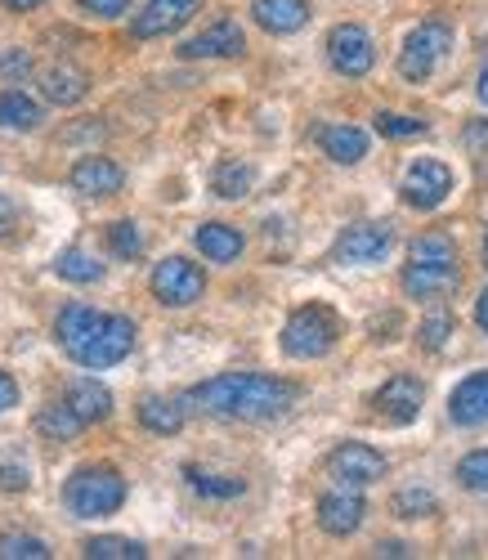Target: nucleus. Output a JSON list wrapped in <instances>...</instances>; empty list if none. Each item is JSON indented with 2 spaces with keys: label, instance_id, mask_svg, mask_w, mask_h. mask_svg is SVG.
<instances>
[{
  "label": "nucleus",
  "instance_id": "20e7f679",
  "mask_svg": "<svg viewBox=\"0 0 488 560\" xmlns=\"http://www.w3.org/2000/svg\"><path fill=\"white\" fill-rule=\"evenodd\" d=\"M63 502L77 521H100V516H113L126 502V480L117 466H81L72 471V480L63 485Z\"/></svg>",
  "mask_w": 488,
  "mask_h": 560
},
{
  "label": "nucleus",
  "instance_id": "f03ea898",
  "mask_svg": "<svg viewBox=\"0 0 488 560\" xmlns=\"http://www.w3.org/2000/svg\"><path fill=\"white\" fill-rule=\"evenodd\" d=\"M55 341L81 368H113L135 350V323L126 314H100L90 305H63L55 318Z\"/></svg>",
  "mask_w": 488,
  "mask_h": 560
},
{
  "label": "nucleus",
  "instance_id": "b1692460",
  "mask_svg": "<svg viewBox=\"0 0 488 560\" xmlns=\"http://www.w3.org/2000/svg\"><path fill=\"white\" fill-rule=\"evenodd\" d=\"M45 121L40 104L23 90H0V126L5 130H36Z\"/></svg>",
  "mask_w": 488,
  "mask_h": 560
},
{
  "label": "nucleus",
  "instance_id": "412c9836",
  "mask_svg": "<svg viewBox=\"0 0 488 560\" xmlns=\"http://www.w3.org/2000/svg\"><path fill=\"white\" fill-rule=\"evenodd\" d=\"M139 427H149L153 435H175L188 417V399H175V395H149L139 399Z\"/></svg>",
  "mask_w": 488,
  "mask_h": 560
},
{
  "label": "nucleus",
  "instance_id": "cd10ccee",
  "mask_svg": "<svg viewBox=\"0 0 488 560\" xmlns=\"http://www.w3.org/2000/svg\"><path fill=\"white\" fill-rule=\"evenodd\" d=\"M55 273L68 278V283H100V278H104V265L94 260L90 252L72 247V252H63V256L55 260Z\"/></svg>",
  "mask_w": 488,
  "mask_h": 560
},
{
  "label": "nucleus",
  "instance_id": "7ed1b4c3",
  "mask_svg": "<svg viewBox=\"0 0 488 560\" xmlns=\"http://www.w3.org/2000/svg\"><path fill=\"white\" fill-rule=\"evenodd\" d=\"M453 288H457V243L439 229L413 238L408 265H404V292L413 301H434Z\"/></svg>",
  "mask_w": 488,
  "mask_h": 560
},
{
  "label": "nucleus",
  "instance_id": "bb28decb",
  "mask_svg": "<svg viewBox=\"0 0 488 560\" xmlns=\"http://www.w3.org/2000/svg\"><path fill=\"white\" fill-rule=\"evenodd\" d=\"M252 179H256V171L247 166V162H237V158H229V162H220L216 166V175H211V184H216V194L220 198H242V194H247L252 189Z\"/></svg>",
  "mask_w": 488,
  "mask_h": 560
},
{
  "label": "nucleus",
  "instance_id": "c85d7f7f",
  "mask_svg": "<svg viewBox=\"0 0 488 560\" xmlns=\"http://www.w3.org/2000/svg\"><path fill=\"white\" fill-rule=\"evenodd\" d=\"M188 485L198 489V493H207V498H237V493H247V480H233V476H207V471H198V466H188Z\"/></svg>",
  "mask_w": 488,
  "mask_h": 560
},
{
  "label": "nucleus",
  "instance_id": "4be33fe9",
  "mask_svg": "<svg viewBox=\"0 0 488 560\" xmlns=\"http://www.w3.org/2000/svg\"><path fill=\"white\" fill-rule=\"evenodd\" d=\"M68 404L77 408V417H81L85 427L104 422V417L113 412V395H108V386H104V382H94V377H77V382L68 386Z\"/></svg>",
  "mask_w": 488,
  "mask_h": 560
},
{
  "label": "nucleus",
  "instance_id": "6ab92c4d",
  "mask_svg": "<svg viewBox=\"0 0 488 560\" xmlns=\"http://www.w3.org/2000/svg\"><path fill=\"white\" fill-rule=\"evenodd\" d=\"M85 90H90V77L81 68H72V63H50V68L40 72V95L50 100V104H59V108L81 104Z\"/></svg>",
  "mask_w": 488,
  "mask_h": 560
},
{
  "label": "nucleus",
  "instance_id": "4c0bfd02",
  "mask_svg": "<svg viewBox=\"0 0 488 560\" xmlns=\"http://www.w3.org/2000/svg\"><path fill=\"white\" fill-rule=\"evenodd\" d=\"M0 489H5V493L27 489V471H23V466H0Z\"/></svg>",
  "mask_w": 488,
  "mask_h": 560
},
{
  "label": "nucleus",
  "instance_id": "473e14b6",
  "mask_svg": "<svg viewBox=\"0 0 488 560\" xmlns=\"http://www.w3.org/2000/svg\"><path fill=\"white\" fill-rule=\"evenodd\" d=\"M457 485L470 493H488V448H475L457 462Z\"/></svg>",
  "mask_w": 488,
  "mask_h": 560
},
{
  "label": "nucleus",
  "instance_id": "37998d69",
  "mask_svg": "<svg viewBox=\"0 0 488 560\" xmlns=\"http://www.w3.org/2000/svg\"><path fill=\"white\" fill-rule=\"evenodd\" d=\"M475 95L488 104V63H484V72H479V81H475Z\"/></svg>",
  "mask_w": 488,
  "mask_h": 560
},
{
  "label": "nucleus",
  "instance_id": "7c9ffc66",
  "mask_svg": "<svg viewBox=\"0 0 488 560\" xmlns=\"http://www.w3.org/2000/svg\"><path fill=\"white\" fill-rule=\"evenodd\" d=\"M0 560H50V547L32 534H0Z\"/></svg>",
  "mask_w": 488,
  "mask_h": 560
},
{
  "label": "nucleus",
  "instance_id": "2eb2a0df",
  "mask_svg": "<svg viewBox=\"0 0 488 560\" xmlns=\"http://www.w3.org/2000/svg\"><path fill=\"white\" fill-rule=\"evenodd\" d=\"M242 50H247V36H242V27L233 19H220L211 23L202 36H193L184 40V59H237Z\"/></svg>",
  "mask_w": 488,
  "mask_h": 560
},
{
  "label": "nucleus",
  "instance_id": "f3484780",
  "mask_svg": "<svg viewBox=\"0 0 488 560\" xmlns=\"http://www.w3.org/2000/svg\"><path fill=\"white\" fill-rule=\"evenodd\" d=\"M252 19L269 36H291L310 23V0H252Z\"/></svg>",
  "mask_w": 488,
  "mask_h": 560
},
{
  "label": "nucleus",
  "instance_id": "c756f323",
  "mask_svg": "<svg viewBox=\"0 0 488 560\" xmlns=\"http://www.w3.org/2000/svg\"><path fill=\"white\" fill-rule=\"evenodd\" d=\"M434 493L430 489H421V485H408V489H399L395 493V511L404 521H426V516H434Z\"/></svg>",
  "mask_w": 488,
  "mask_h": 560
},
{
  "label": "nucleus",
  "instance_id": "ea45409f",
  "mask_svg": "<svg viewBox=\"0 0 488 560\" xmlns=\"http://www.w3.org/2000/svg\"><path fill=\"white\" fill-rule=\"evenodd\" d=\"M14 220H19V211H14V202H10L5 194H0V238H5V233L14 229Z\"/></svg>",
  "mask_w": 488,
  "mask_h": 560
},
{
  "label": "nucleus",
  "instance_id": "aec40b11",
  "mask_svg": "<svg viewBox=\"0 0 488 560\" xmlns=\"http://www.w3.org/2000/svg\"><path fill=\"white\" fill-rule=\"evenodd\" d=\"M318 144L332 162L340 166H355L368 158V135L359 126H346V121H332V126H318Z\"/></svg>",
  "mask_w": 488,
  "mask_h": 560
},
{
  "label": "nucleus",
  "instance_id": "79ce46f5",
  "mask_svg": "<svg viewBox=\"0 0 488 560\" xmlns=\"http://www.w3.org/2000/svg\"><path fill=\"white\" fill-rule=\"evenodd\" d=\"M376 556H408V547H404V542H381Z\"/></svg>",
  "mask_w": 488,
  "mask_h": 560
},
{
  "label": "nucleus",
  "instance_id": "39448f33",
  "mask_svg": "<svg viewBox=\"0 0 488 560\" xmlns=\"http://www.w3.org/2000/svg\"><path fill=\"white\" fill-rule=\"evenodd\" d=\"M336 337H340L336 310H327V305H301L297 314L282 323V337L278 341H282V350L291 359H323L336 346Z\"/></svg>",
  "mask_w": 488,
  "mask_h": 560
},
{
  "label": "nucleus",
  "instance_id": "a878e982",
  "mask_svg": "<svg viewBox=\"0 0 488 560\" xmlns=\"http://www.w3.org/2000/svg\"><path fill=\"white\" fill-rule=\"evenodd\" d=\"M90 560H143L149 551H143V542L135 538H121V534H104V538H85L81 547Z\"/></svg>",
  "mask_w": 488,
  "mask_h": 560
},
{
  "label": "nucleus",
  "instance_id": "2f4dec72",
  "mask_svg": "<svg viewBox=\"0 0 488 560\" xmlns=\"http://www.w3.org/2000/svg\"><path fill=\"white\" fill-rule=\"evenodd\" d=\"M449 337H453V314H449V310H434V314L421 318V328H417L421 350H444Z\"/></svg>",
  "mask_w": 488,
  "mask_h": 560
},
{
  "label": "nucleus",
  "instance_id": "5701e85b",
  "mask_svg": "<svg viewBox=\"0 0 488 560\" xmlns=\"http://www.w3.org/2000/svg\"><path fill=\"white\" fill-rule=\"evenodd\" d=\"M198 252L211 260V265H233L242 256V233L233 224H220V220H207L198 229Z\"/></svg>",
  "mask_w": 488,
  "mask_h": 560
},
{
  "label": "nucleus",
  "instance_id": "58836bf2",
  "mask_svg": "<svg viewBox=\"0 0 488 560\" xmlns=\"http://www.w3.org/2000/svg\"><path fill=\"white\" fill-rule=\"evenodd\" d=\"M14 404H19V382L10 377L5 368H0V412H10Z\"/></svg>",
  "mask_w": 488,
  "mask_h": 560
},
{
  "label": "nucleus",
  "instance_id": "9b49d317",
  "mask_svg": "<svg viewBox=\"0 0 488 560\" xmlns=\"http://www.w3.org/2000/svg\"><path fill=\"white\" fill-rule=\"evenodd\" d=\"M327 471H332L336 485H346V489H368L385 476V457L372 444H340L327 457Z\"/></svg>",
  "mask_w": 488,
  "mask_h": 560
},
{
  "label": "nucleus",
  "instance_id": "72a5a7b5",
  "mask_svg": "<svg viewBox=\"0 0 488 560\" xmlns=\"http://www.w3.org/2000/svg\"><path fill=\"white\" fill-rule=\"evenodd\" d=\"M108 247H113L121 260H139V256H143V233H139V224L117 220V224L108 229Z\"/></svg>",
  "mask_w": 488,
  "mask_h": 560
},
{
  "label": "nucleus",
  "instance_id": "f8f14e48",
  "mask_svg": "<svg viewBox=\"0 0 488 560\" xmlns=\"http://www.w3.org/2000/svg\"><path fill=\"white\" fill-rule=\"evenodd\" d=\"M421 404H426V386L413 377V372H399V377H390V382L372 395L376 417H381V422H390V427H408L413 417L421 412Z\"/></svg>",
  "mask_w": 488,
  "mask_h": 560
},
{
  "label": "nucleus",
  "instance_id": "4468645a",
  "mask_svg": "<svg viewBox=\"0 0 488 560\" xmlns=\"http://www.w3.org/2000/svg\"><path fill=\"white\" fill-rule=\"evenodd\" d=\"M198 5H202V0H149V5H143V14H135L130 36H135V40L166 36V32H175L179 23H188L193 14H198Z\"/></svg>",
  "mask_w": 488,
  "mask_h": 560
},
{
  "label": "nucleus",
  "instance_id": "c03bdc74",
  "mask_svg": "<svg viewBox=\"0 0 488 560\" xmlns=\"http://www.w3.org/2000/svg\"><path fill=\"white\" fill-rule=\"evenodd\" d=\"M5 5H10V10H36L40 0H5Z\"/></svg>",
  "mask_w": 488,
  "mask_h": 560
},
{
  "label": "nucleus",
  "instance_id": "f704fd0d",
  "mask_svg": "<svg viewBox=\"0 0 488 560\" xmlns=\"http://www.w3.org/2000/svg\"><path fill=\"white\" fill-rule=\"evenodd\" d=\"M376 130L385 139H417V135H426V121L421 117H399V113H376Z\"/></svg>",
  "mask_w": 488,
  "mask_h": 560
},
{
  "label": "nucleus",
  "instance_id": "a18cd8bd",
  "mask_svg": "<svg viewBox=\"0 0 488 560\" xmlns=\"http://www.w3.org/2000/svg\"><path fill=\"white\" fill-rule=\"evenodd\" d=\"M484 265H488V238H484Z\"/></svg>",
  "mask_w": 488,
  "mask_h": 560
},
{
  "label": "nucleus",
  "instance_id": "e433bc0d",
  "mask_svg": "<svg viewBox=\"0 0 488 560\" xmlns=\"http://www.w3.org/2000/svg\"><path fill=\"white\" fill-rule=\"evenodd\" d=\"M0 72H5V77H23V72H32V55H27V50H10L5 59H0Z\"/></svg>",
  "mask_w": 488,
  "mask_h": 560
},
{
  "label": "nucleus",
  "instance_id": "0eeeda50",
  "mask_svg": "<svg viewBox=\"0 0 488 560\" xmlns=\"http://www.w3.org/2000/svg\"><path fill=\"white\" fill-rule=\"evenodd\" d=\"M395 247V229L385 220H359L350 229H340V238L332 247L336 265H381Z\"/></svg>",
  "mask_w": 488,
  "mask_h": 560
},
{
  "label": "nucleus",
  "instance_id": "6e6552de",
  "mask_svg": "<svg viewBox=\"0 0 488 560\" xmlns=\"http://www.w3.org/2000/svg\"><path fill=\"white\" fill-rule=\"evenodd\" d=\"M207 292V269L193 265L184 256H166L158 269H153V296L171 310H184V305H198Z\"/></svg>",
  "mask_w": 488,
  "mask_h": 560
},
{
  "label": "nucleus",
  "instance_id": "393cba45",
  "mask_svg": "<svg viewBox=\"0 0 488 560\" xmlns=\"http://www.w3.org/2000/svg\"><path fill=\"white\" fill-rule=\"evenodd\" d=\"M36 431H40L45 440H72V435L85 431V422L77 417V408L63 399V404H50V408L36 412Z\"/></svg>",
  "mask_w": 488,
  "mask_h": 560
},
{
  "label": "nucleus",
  "instance_id": "a211bd4d",
  "mask_svg": "<svg viewBox=\"0 0 488 560\" xmlns=\"http://www.w3.org/2000/svg\"><path fill=\"white\" fill-rule=\"evenodd\" d=\"M449 417L457 427H484L488 422V372H470V377L449 395Z\"/></svg>",
  "mask_w": 488,
  "mask_h": 560
},
{
  "label": "nucleus",
  "instance_id": "dca6fc26",
  "mask_svg": "<svg viewBox=\"0 0 488 560\" xmlns=\"http://www.w3.org/2000/svg\"><path fill=\"white\" fill-rule=\"evenodd\" d=\"M68 179H72V189L85 194V198H113L126 184V171L113 158H81Z\"/></svg>",
  "mask_w": 488,
  "mask_h": 560
},
{
  "label": "nucleus",
  "instance_id": "f257e3e1",
  "mask_svg": "<svg viewBox=\"0 0 488 560\" xmlns=\"http://www.w3.org/2000/svg\"><path fill=\"white\" fill-rule=\"evenodd\" d=\"M188 408L207 417H229V422H274L301 399L297 382L269 377V372H220L211 382H198L188 395Z\"/></svg>",
  "mask_w": 488,
  "mask_h": 560
},
{
  "label": "nucleus",
  "instance_id": "423d86ee",
  "mask_svg": "<svg viewBox=\"0 0 488 560\" xmlns=\"http://www.w3.org/2000/svg\"><path fill=\"white\" fill-rule=\"evenodd\" d=\"M449 50H453V27H449L444 19H426V23H417V27L408 32V40H404L399 72H404L408 81H426Z\"/></svg>",
  "mask_w": 488,
  "mask_h": 560
},
{
  "label": "nucleus",
  "instance_id": "a19ab883",
  "mask_svg": "<svg viewBox=\"0 0 488 560\" xmlns=\"http://www.w3.org/2000/svg\"><path fill=\"white\" fill-rule=\"evenodd\" d=\"M475 323H479V332H488V288H484L479 301H475Z\"/></svg>",
  "mask_w": 488,
  "mask_h": 560
},
{
  "label": "nucleus",
  "instance_id": "1a4fd4ad",
  "mask_svg": "<svg viewBox=\"0 0 488 560\" xmlns=\"http://www.w3.org/2000/svg\"><path fill=\"white\" fill-rule=\"evenodd\" d=\"M399 194L413 211H434L439 202H444L453 194V171L439 162V158H417L399 184Z\"/></svg>",
  "mask_w": 488,
  "mask_h": 560
},
{
  "label": "nucleus",
  "instance_id": "9d476101",
  "mask_svg": "<svg viewBox=\"0 0 488 560\" xmlns=\"http://www.w3.org/2000/svg\"><path fill=\"white\" fill-rule=\"evenodd\" d=\"M327 59H332V68H336L340 77H368L372 63H376V45H372L368 27H359V23L332 27V36H327Z\"/></svg>",
  "mask_w": 488,
  "mask_h": 560
},
{
  "label": "nucleus",
  "instance_id": "c9c22d12",
  "mask_svg": "<svg viewBox=\"0 0 488 560\" xmlns=\"http://www.w3.org/2000/svg\"><path fill=\"white\" fill-rule=\"evenodd\" d=\"M81 10L94 14V19H117L130 10V0H81Z\"/></svg>",
  "mask_w": 488,
  "mask_h": 560
},
{
  "label": "nucleus",
  "instance_id": "ddd939ff",
  "mask_svg": "<svg viewBox=\"0 0 488 560\" xmlns=\"http://www.w3.org/2000/svg\"><path fill=\"white\" fill-rule=\"evenodd\" d=\"M363 516H368V502H363V493L359 489H332V493H323L318 498V525L332 534V538H350L359 525H363Z\"/></svg>",
  "mask_w": 488,
  "mask_h": 560
}]
</instances>
